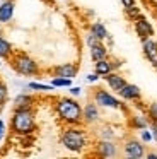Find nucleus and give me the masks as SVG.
<instances>
[{
  "instance_id": "obj_15",
  "label": "nucleus",
  "mask_w": 157,
  "mask_h": 159,
  "mask_svg": "<svg viewBox=\"0 0 157 159\" xmlns=\"http://www.w3.org/2000/svg\"><path fill=\"white\" fill-rule=\"evenodd\" d=\"M89 48H91V58L94 60V62L102 60V58H108V48L102 45V41L94 43V45L89 46Z\"/></svg>"
},
{
  "instance_id": "obj_29",
  "label": "nucleus",
  "mask_w": 157,
  "mask_h": 159,
  "mask_svg": "<svg viewBox=\"0 0 157 159\" xmlns=\"http://www.w3.org/2000/svg\"><path fill=\"white\" fill-rule=\"evenodd\" d=\"M5 123H3V120H0V140H3L5 139Z\"/></svg>"
},
{
  "instance_id": "obj_30",
  "label": "nucleus",
  "mask_w": 157,
  "mask_h": 159,
  "mask_svg": "<svg viewBox=\"0 0 157 159\" xmlns=\"http://www.w3.org/2000/svg\"><path fill=\"white\" fill-rule=\"evenodd\" d=\"M99 79V75H97V74H91V75H87V82H96V80H97Z\"/></svg>"
},
{
  "instance_id": "obj_28",
  "label": "nucleus",
  "mask_w": 157,
  "mask_h": 159,
  "mask_svg": "<svg viewBox=\"0 0 157 159\" xmlns=\"http://www.w3.org/2000/svg\"><path fill=\"white\" fill-rule=\"evenodd\" d=\"M97 41H101V39H97L94 34H92V33H89V34H87V45L89 46H92L94 43H97Z\"/></svg>"
},
{
  "instance_id": "obj_34",
  "label": "nucleus",
  "mask_w": 157,
  "mask_h": 159,
  "mask_svg": "<svg viewBox=\"0 0 157 159\" xmlns=\"http://www.w3.org/2000/svg\"><path fill=\"white\" fill-rule=\"evenodd\" d=\"M0 36H2V22H0Z\"/></svg>"
},
{
  "instance_id": "obj_12",
  "label": "nucleus",
  "mask_w": 157,
  "mask_h": 159,
  "mask_svg": "<svg viewBox=\"0 0 157 159\" xmlns=\"http://www.w3.org/2000/svg\"><path fill=\"white\" fill-rule=\"evenodd\" d=\"M143 45H142V48H143V55H145V58L149 60L152 65H155L157 63V41H154V39H143Z\"/></svg>"
},
{
  "instance_id": "obj_1",
  "label": "nucleus",
  "mask_w": 157,
  "mask_h": 159,
  "mask_svg": "<svg viewBox=\"0 0 157 159\" xmlns=\"http://www.w3.org/2000/svg\"><path fill=\"white\" fill-rule=\"evenodd\" d=\"M56 115L61 121L68 125H80L82 123V108L72 98H60L55 104Z\"/></svg>"
},
{
  "instance_id": "obj_20",
  "label": "nucleus",
  "mask_w": 157,
  "mask_h": 159,
  "mask_svg": "<svg viewBox=\"0 0 157 159\" xmlns=\"http://www.w3.org/2000/svg\"><path fill=\"white\" fill-rule=\"evenodd\" d=\"M128 125L130 128H137V130H142V128H147V120L143 116H130L128 118Z\"/></svg>"
},
{
  "instance_id": "obj_18",
  "label": "nucleus",
  "mask_w": 157,
  "mask_h": 159,
  "mask_svg": "<svg viewBox=\"0 0 157 159\" xmlns=\"http://www.w3.org/2000/svg\"><path fill=\"white\" fill-rule=\"evenodd\" d=\"M91 33L96 36L97 39H106L108 38V29L104 28V24H101V22H94V24L91 26Z\"/></svg>"
},
{
  "instance_id": "obj_32",
  "label": "nucleus",
  "mask_w": 157,
  "mask_h": 159,
  "mask_svg": "<svg viewBox=\"0 0 157 159\" xmlns=\"http://www.w3.org/2000/svg\"><path fill=\"white\" fill-rule=\"evenodd\" d=\"M121 4L125 5V7H130V5L135 4V0H121Z\"/></svg>"
},
{
  "instance_id": "obj_26",
  "label": "nucleus",
  "mask_w": 157,
  "mask_h": 159,
  "mask_svg": "<svg viewBox=\"0 0 157 159\" xmlns=\"http://www.w3.org/2000/svg\"><path fill=\"white\" fill-rule=\"evenodd\" d=\"M142 140L143 142H150V140H152V132L147 130V128H142Z\"/></svg>"
},
{
  "instance_id": "obj_5",
  "label": "nucleus",
  "mask_w": 157,
  "mask_h": 159,
  "mask_svg": "<svg viewBox=\"0 0 157 159\" xmlns=\"http://www.w3.org/2000/svg\"><path fill=\"white\" fill-rule=\"evenodd\" d=\"M92 96H94V103L97 104V106L113 108V110H121L123 108V104L119 103L113 94H109L108 91H104V89H94Z\"/></svg>"
},
{
  "instance_id": "obj_14",
  "label": "nucleus",
  "mask_w": 157,
  "mask_h": 159,
  "mask_svg": "<svg viewBox=\"0 0 157 159\" xmlns=\"http://www.w3.org/2000/svg\"><path fill=\"white\" fill-rule=\"evenodd\" d=\"M12 17H14V2L12 0H3L0 4V22L2 24L10 22Z\"/></svg>"
},
{
  "instance_id": "obj_25",
  "label": "nucleus",
  "mask_w": 157,
  "mask_h": 159,
  "mask_svg": "<svg viewBox=\"0 0 157 159\" xmlns=\"http://www.w3.org/2000/svg\"><path fill=\"white\" fill-rule=\"evenodd\" d=\"M145 111H147V116L150 118V121H157V103H150Z\"/></svg>"
},
{
  "instance_id": "obj_21",
  "label": "nucleus",
  "mask_w": 157,
  "mask_h": 159,
  "mask_svg": "<svg viewBox=\"0 0 157 159\" xmlns=\"http://www.w3.org/2000/svg\"><path fill=\"white\" fill-rule=\"evenodd\" d=\"M51 86L53 87H70L72 79H67V77H53L51 79Z\"/></svg>"
},
{
  "instance_id": "obj_4",
  "label": "nucleus",
  "mask_w": 157,
  "mask_h": 159,
  "mask_svg": "<svg viewBox=\"0 0 157 159\" xmlns=\"http://www.w3.org/2000/svg\"><path fill=\"white\" fill-rule=\"evenodd\" d=\"M61 144L72 152H82L87 145V134L82 128L68 127L61 134Z\"/></svg>"
},
{
  "instance_id": "obj_8",
  "label": "nucleus",
  "mask_w": 157,
  "mask_h": 159,
  "mask_svg": "<svg viewBox=\"0 0 157 159\" xmlns=\"http://www.w3.org/2000/svg\"><path fill=\"white\" fill-rule=\"evenodd\" d=\"M53 77H67V79H74L78 72V67L75 63H63V65H56L50 70Z\"/></svg>"
},
{
  "instance_id": "obj_13",
  "label": "nucleus",
  "mask_w": 157,
  "mask_h": 159,
  "mask_svg": "<svg viewBox=\"0 0 157 159\" xmlns=\"http://www.w3.org/2000/svg\"><path fill=\"white\" fill-rule=\"evenodd\" d=\"M97 154L101 156V157H113V156H116L114 142L108 140V139H102L97 144Z\"/></svg>"
},
{
  "instance_id": "obj_33",
  "label": "nucleus",
  "mask_w": 157,
  "mask_h": 159,
  "mask_svg": "<svg viewBox=\"0 0 157 159\" xmlns=\"http://www.w3.org/2000/svg\"><path fill=\"white\" fill-rule=\"evenodd\" d=\"M149 159H157V154H149Z\"/></svg>"
},
{
  "instance_id": "obj_17",
  "label": "nucleus",
  "mask_w": 157,
  "mask_h": 159,
  "mask_svg": "<svg viewBox=\"0 0 157 159\" xmlns=\"http://www.w3.org/2000/svg\"><path fill=\"white\" fill-rule=\"evenodd\" d=\"M34 103V98L29 94H19V96L14 99V106L16 108H31Z\"/></svg>"
},
{
  "instance_id": "obj_27",
  "label": "nucleus",
  "mask_w": 157,
  "mask_h": 159,
  "mask_svg": "<svg viewBox=\"0 0 157 159\" xmlns=\"http://www.w3.org/2000/svg\"><path fill=\"white\" fill-rule=\"evenodd\" d=\"M150 132H152V139L157 142V121H152V123H150Z\"/></svg>"
},
{
  "instance_id": "obj_11",
  "label": "nucleus",
  "mask_w": 157,
  "mask_h": 159,
  "mask_svg": "<svg viewBox=\"0 0 157 159\" xmlns=\"http://www.w3.org/2000/svg\"><path fill=\"white\" fill-rule=\"evenodd\" d=\"M118 94L123 98V99H126V101H138L140 98H142V91L138 89V86H135V84H128V82L123 86V89L119 91Z\"/></svg>"
},
{
  "instance_id": "obj_3",
  "label": "nucleus",
  "mask_w": 157,
  "mask_h": 159,
  "mask_svg": "<svg viewBox=\"0 0 157 159\" xmlns=\"http://www.w3.org/2000/svg\"><path fill=\"white\" fill-rule=\"evenodd\" d=\"M9 63L17 74L20 75H26V77H31V75H38L41 72L39 70V65L31 58L29 55L26 53H12L9 58Z\"/></svg>"
},
{
  "instance_id": "obj_19",
  "label": "nucleus",
  "mask_w": 157,
  "mask_h": 159,
  "mask_svg": "<svg viewBox=\"0 0 157 159\" xmlns=\"http://www.w3.org/2000/svg\"><path fill=\"white\" fill-rule=\"evenodd\" d=\"M12 53H14L12 45H10L5 38H2V36H0V58H7V60H9Z\"/></svg>"
},
{
  "instance_id": "obj_7",
  "label": "nucleus",
  "mask_w": 157,
  "mask_h": 159,
  "mask_svg": "<svg viewBox=\"0 0 157 159\" xmlns=\"http://www.w3.org/2000/svg\"><path fill=\"white\" fill-rule=\"evenodd\" d=\"M133 26H135V33H137V36H138L140 39H149L150 36H154V28H152V24H150L149 21H147L143 16H140L138 19H135L133 21Z\"/></svg>"
},
{
  "instance_id": "obj_23",
  "label": "nucleus",
  "mask_w": 157,
  "mask_h": 159,
  "mask_svg": "<svg viewBox=\"0 0 157 159\" xmlns=\"http://www.w3.org/2000/svg\"><path fill=\"white\" fill-rule=\"evenodd\" d=\"M27 87L33 89V91H51V89H53L51 84H39V82H29V84H27Z\"/></svg>"
},
{
  "instance_id": "obj_24",
  "label": "nucleus",
  "mask_w": 157,
  "mask_h": 159,
  "mask_svg": "<svg viewBox=\"0 0 157 159\" xmlns=\"http://www.w3.org/2000/svg\"><path fill=\"white\" fill-rule=\"evenodd\" d=\"M7 98H9V89H7L5 82H2V80H0V110H2V106L5 104Z\"/></svg>"
},
{
  "instance_id": "obj_2",
  "label": "nucleus",
  "mask_w": 157,
  "mask_h": 159,
  "mask_svg": "<svg viewBox=\"0 0 157 159\" xmlns=\"http://www.w3.org/2000/svg\"><path fill=\"white\" fill-rule=\"evenodd\" d=\"M12 130L19 135H27L34 130V111L31 108H16L10 118Z\"/></svg>"
},
{
  "instance_id": "obj_16",
  "label": "nucleus",
  "mask_w": 157,
  "mask_h": 159,
  "mask_svg": "<svg viewBox=\"0 0 157 159\" xmlns=\"http://www.w3.org/2000/svg\"><path fill=\"white\" fill-rule=\"evenodd\" d=\"M113 70V65H111V60L108 58H102V60H97L94 63V72L97 74L99 77H104L106 74H109Z\"/></svg>"
},
{
  "instance_id": "obj_9",
  "label": "nucleus",
  "mask_w": 157,
  "mask_h": 159,
  "mask_svg": "<svg viewBox=\"0 0 157 159\" xmlns=\"http://www.w3.org/2000/svg\"><path fill=\"white\" fill-rule=\"evenodd\" d=\"M102 79L106 80V84H108V86L111 87L114 93H119V91L123 89V86L126 84V79H125V77H123L121 74H118V72H113V70H111L109 74H106Z\"/></svg>"
},
{
  "instance_id": "obj_6",
  "label": "nucleus",
  "mask_w": 157,
  "mask_h": 159,
  "mask_svg": "<svg viewBox=\"0 0 157 159\" xmlns=\"http://www.w3.org/2000/svg\"><path fill=\"white\" fill-rule=\"evenodd\" d=\"M123 154L126 157H132V159H138V157H143L145 156V147L140 140L137 139H128L123 145Z\"/></svg>"
},
{
  "instance_id": "obj_31",
  "label": "nucleus",
  "mask_w": 157,
  "mask_h": 159,
  "mask_svg": "<svg viewBox=\"0 0 157 159\" xmlns=\"http://www.w3.org/2000/svg\"><path fill=\"white\" fill-rule=\"evenodd\" d=\"M80 87H70V94L72 96H78V94H80Z\"/></svg>"
},
{
  "instance_id": "obj_35",
  "label": "nucleus",
  "mask_w": 157,
  "mask_h": 159,
  "mask_svg": "<svg viewBox=\"0 0 157 159\" xmlns=\"http://www.w3.org/2000/svg\"><path fill=\"white\" fill-rule=\"evenodd\" d=\"M154 67H155V69H157V63H155V65H154Z\"/></svg>"
},
{
  "instance_id": "obj_22",
  "label": "nucleus",
  "mask_w": 157,
  "mask_h": 159,
  "mask_svg": "<svg viewBox=\"0 0 157 159\" xmlns=\"http://www.w3.org/2000/svg\"><path fill=\"white\" fill-rule=\"evenodd\" d=\"M125 9H126V11H125V12H126V16H128V17L132 19V21H135V19H138L140 16H142V11H140V9L137 7L135 4L130 5V7H125Z\"/></svg>"
},
{
  "instance_id": "obj_10",
  "label": "nucleus",
  "mask_w": 157,
  "mask_h": 159,
  "mask_svg": "<svg viewBox=\"0 0 157 159\" xmlns=\"http://www.w3.org/2000/svg\"><path fill=\"white\" fill-rule=\"evenodd\" d=\"M99 120V108L96 103H87L82 108V121L87 125L96 123Z\"/></svg>"
}]
</instances>
